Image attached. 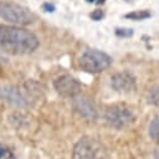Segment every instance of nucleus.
I'll list each match as a JSON object with an SVG mask.
<instances>
[{"instance_id":"12","label":"nucleus","mask_w":159,"mask_h":159,"mask_svg":"<svg viewBox=\"0 0 159 159\" xmlns=\"http://www.w3.org/2000/svg\"><path fill=\"white\" fill-rule=\"evenodd\" d=\"M148 102L157 108H159V86H155L150 89L149 96H148Z\"/></svg>"},{"instance_id":"19","label":"nucleus","mask_w":159,"mask_h":159,"mask_svg":"<svg viewBox=\"0 0 159 159\" xmlns=\"http://www.w3.org/2000/svg\"><path fill=\"white\" fill-rule=\"evenodd\" d=\"M86 1H87V2H93L94 0H86Z\"/></svg>"},{"instance_id":"16","label":"nucleus","mask_w":159,"mask_h":159,"mask_svg":"<svg viewBox=\"0 0 159 159\" xmlns=\"http://www.w3.org/2000/svg\"><path fill=\"white\" fill-rule=\"evenodd\" d=\"M42 9H43L46 12H53V11H55V5H52V4H50V2H45V4L42 5Z\"/></svg>"},{"instance_id":"11","label":"nucleus","mask_w":159,"mask_h":159,"mask_svg":"<svg viewBox=\"0 0 159 159\" xmlns=\"http://www.w3.org/2000/svg\"><path fill=\"white\" fill-rule=\"evenodd\" d=\"M124 17L139 21V20H144V19L150 17V11H148V10H137V11H132L129 14H125Z\"/></svg>"},{"instance_id":"7","label":"nucleus","mask_w":159,"mask_h":159,"mask_svg":"<svg viewBox=\"0 0 159 159\" xmlns=\"http://www.w3.org/2000/svg\"><path fill=\"white\" fill-rule=\"evenodd\" d=\"M111 86L114 91L119 93H130L135 89L137 82H135V77L130 72L123 71L112 76Z\"/></svg>"},{"instance_id":"14","label":"nucleus","mask_w":159,"mask_h":159,"mask_svg":"<svg viewBox=\"0 0 159 159\" xmlns=\"http://www.w3.org/2000/svg\"><path fill=\"white\" fill-rule=\"evenodd\" d=\"M0 159H15V155L10 149L0 145Z\"/></svg>"},{"instance_id":"8","label":"nucleus","mask_w":159,"mask_h":159,"mask_svg":"<svg viewBox=\"0 0 159 159\" xmlns=\"http://www.w3.org/2000/svg\"><path fill=\"white\" fill-rule=\"evenodd\" d=\"M0 97L6 99L9 103H12L16 106H25L26 104V99L17 87H11V86L0 87Z\"/></svg>"},{"instance_id":"20","label":"nucleus","mask_w":159,"mask_h":159,"mask_svg":"<svg viewBox=\"0 0 159 159\" xmlns=\"http://www.w3.org/2000/svg\"><path fill=\"white\" fill-rule=\"evenodd\" d=\"M0 73H1V66H0Z\"/></svg>"},{"instance_id":"6","label":"nucleus","mask_w":159,"mask_h":159,"mask_svg":"<svg viewBox=\"0 0 159 159\" xmlns=\"http://www.w3.org/2000/svg\"><path fill=\"white\" fill-rule=\"evenodd\" d=\"M53 86L57 93L65 97H76L81 93V89H82L81 83L70 75H63L56 78L53 82Z\"/></svg>"},{"instance_id":"2","label":"nucleus","mask_w":159,"mask_h":159,"mask_svg":"<svg viewBox=\"0 0 159 159\" xmlns=\"http://www.w3.org/2000/svg\"><path fill=\"white\" fill-rule=\"evenodd\" d=\"M0 16L12 25H30L37 20V16L30 9L12 1L0 2Z\"/></svg>"},{"instance_id":"4","label":"nucleus","mask_w":159,"mask_h":159,"mask_svg":"<svg viewBox=\"0 0 159 159\" xmlns=\"http://www.w3.org/2000/svg\"><path fill=\"white\" fill-rule=\"evenodd\" d=\"M73 159H111L107 149L97 139L83 137L73 148Z\"/></svg>"},{"instance_id":"5","label":"nucleus","mask_w":159,"mask_h":159,"mask_svg":"<svg viewBox=\"0 0 159 159\" xmlns=\"http://www.w3.org/2000/svg\"><path fill=\"white\" fill-rule=\"evenodd\" d=\"M104 118L111 127L116 129H122L134 122L135 113L130 107L123 103H118L107 108Z\"/></svg>"},{"instance_id":"18","label":"nucleus","mask_w":159,"mask_h":159,"mask_svg":"<svg viewBox=\"0 0 159 159\" xmlns=\"http://www.w3.org/2000/svg\"><path fill=\"white\" fill-rule=\"evenodd\" d=\"M104 2V0H97L96 1V4H103Z\"/></svg>"},{"instance_id":"17","label":"nucleus","mask_w":159,"mask_h":159,"mask_svg":"<svg viewBox=\"0 0 159 159\" xmlns=\"http://www.w3.org/2000/svg\"><path fill=\"white\" fill-rule=\"evenodd\" d=\"M154 157H155V159H159V150H158V152H155Z\"/></svg>"},{"instance_id":"9","label":"nucleus","mask_w":159,"mask_h":159,"mask_svg":"<svg viewBox=\"0 0 159 159\" xmlns=\"http://www.w3.org/2000/svg\"><path fill=\"white\" fill-rule=\"evenodd\" d=\"M75 107L76 109L86 118H89V119H94L97 117V112H96V108L93 107V104L91 103L89 99L87 98H83V97H78L75 99Z\"/></svg>"},{"instance_id":"15","label":"nucleus","mask_w":159,"mask_h":159,"mask_svg":"<svg viewBox=\"0 0 159 159\" xmlns=\"http://www.w3.org/2000/svg\"><path fill=\"white\" fill-rule=\"evenodd\" d=\"M103 16H104V14H103V11H102V10H94V11L91 14V19H92V20H94V21L101 20Z\"/></svg>"},{"instance_id":"13","label":"nucleus","mask_w":159,"mask_h":159,"mask_svg":"<svg viewBox=\"0 0 159 159\" xmlns=\"http://www.w3.org/2000/svg\"><path fill=\"white\" fill-rule=\"evenodd\" d=\"M116 35L119 37H130L133 36V30L128 27H118L116 29Z\"/></svg>"},{"instance_id":"3","label":"nucleus","mask_w":159,"mask_h":159,"mask_svg":"<svg viewBox=\"0 0 159 159\" xmlns=\"http://www.w3.org/2000/svg\"><path fill=\"white\" fill-rule=\"evenodd\" d=\"M112 63V58L103 51L89 48L86 50L78 58V66L87 73H99L108 68Z\"/></svg>"},{"instance_id":"10","label":"nucleus","mask_w":159,"mask_h":159,"mask_svg":"<svg viewBox=\"0 0 159 159\" xmlns=\"http://www.w3.org/2000/svg\"><path fill=\"white\" fill-rule=\"evenodd\" d=\"M149 135L153 140H155L159 144V116L154 117L153 120L149 124Z\"/></svg>"},{"instance_id":"1","label":"nucleus","mask_w":159,"mask_h":159,"mask_svg":"<svg viewBox=\"0 0 159 159\" xmlns=\"http://www.w3.org/2000/svg\"><path fill=\"white\" fill-rule=\"evenodd\" d=\"M40 42L29 30L17 25H0V47L11 55L32 53Z\"/></svg>"}]
</instances>
